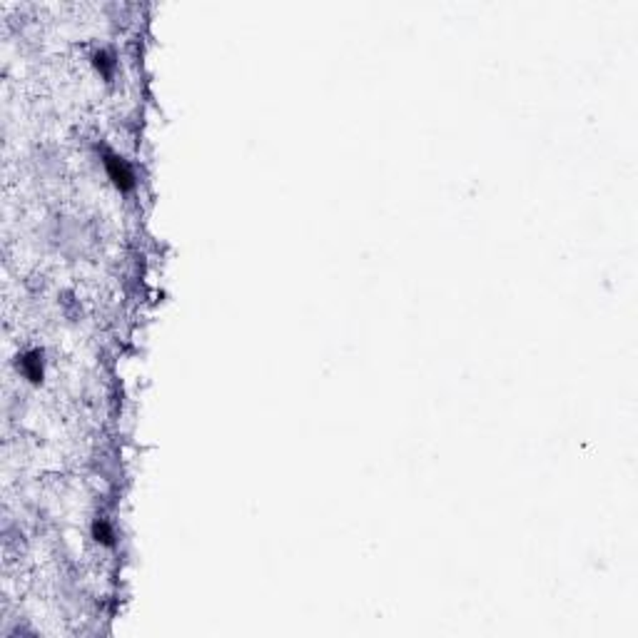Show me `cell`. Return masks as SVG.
Listing matches in <instances>:
<instances>
[{
	"instance_id": "6da1fadb",
	"label": "cell",
	"mask_w": 638,
	"mask_h": 638,
	"mask_svg": "<svg viewBox=\"0 0 638 638\" xmlns=\"http://www.w3.org/2000/svg\"><path fill=\"white\" fill-rule=\"evenodd\" d=\"M103 168L108 173L110 182L120 190V192H130L135 187V173L128 165V160L120 158L113 150H103Z\"/></svg>"
},
{
	"instance_id": "7a4b0ae2",
	"label": "cell",
	"mask_w": 638,
	"mask_h": 638,
	"mask_svg": "<svg viewBox=\"0 0 638 638\" xmlns=\"http://www.w3.org/2000/svg\"><path fill=\"white\" fill-rule=\"evenodd\" d=\"M18 369L30 384H40L45 376V359L40 349H28L25 354L18 356Z\"/></svg>"
},
{
	"instance_id": "3957f363",
	"label": "cell",
	"mask_w": 638,
	"mask_h": 638,
	"mask_svg": "<svg viewBox=\"0 0 638 638\" xmlns=\"http://www.w3.org/2000/svg\"><path fill=\"white\" fill-rule=\"evenodd\" d=\"M93 65H95V70H98V73L103 75L105 80H113L115 68H118V63H115V55L110 53V50H98V53L93 55Z\"/></svg>"
},
{
	"instance_id": "277c9868",
	"label": "cell",
	"mask_w": 638,
	"mask_h": 638,
	"mask_svg": "<svg viewBox=\"0 0 638 638\" xmlns=\"http://www.w3.org/2000/svg\"><path fill=\"white\" fill-rule=\"evenodd\" d=\"M93 539L103 546H113L115 544V531L110 526L108 519H95L93 521Z\"/></svg>"
}]
</instances>
